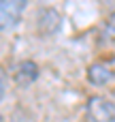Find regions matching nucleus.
Returning a JSON list of instances; mask_svg holds the SVG:
<instances>
[{"mask_svg":"<svg viewBox=\"0 0 115 122\" xmlns=\"http://www.w3.org/2000/svg\"><path fill=\"white\" fill-rule=\"evenodd\" d=\"M0 122H2V116H0Z\"/></svg>","mask_w":115,"mask_h":122,"instance_id":"8","label":"nucleus"},{"mask_svg":"<svg viewBox=\"0 0 115 122\" xmlns=\"http://www.w3.org/2000/svg\"><path fill=\"white\" fill-rule=\"evenodd\" d=\"M4 94H6V77H4V73L0 69V101L4 99Z\"/></svg>","mask_w":115,"mask_h":122,"instance_id":"7","label":"nucleus"},{"mask_svg":"<svg viewBox=\"0 0 115 122\" xmlns=\"http://www.w3.org/2000/svg\"><path fill=\"white\" fill-rule=\"evenodd\" d=\"M105 32H107L109 36H115V13L109 15V19H107V24H105Z\"/></svg>","mask_w":115,"mask_h":122,"instance_id":"6","label":"nucleus"},{"mask_svg":"<svg viewBox=\"0 0 115 122\" xmlns=\"http://www.w3.org/2000/svg\"><path fill=\"white\" fill-rule=\"evenodd\" d=\"M28 0H0V30L6 32L21 21Z\"/></svg>","mask_w":115,"mask_h":122,"instance_id":"2","label":"nucleus"},{"mask_svg":"<svg viewBox=\"0 0 115 122\" xmlns=\"http://www.w3.org/2000/svg\"><path fill=\"white\" fill-rule=\"evenodd\" d=\"M113 77H115V71L109 62L100 60V62L90 64V69H87V81L94 84V86H107Z\"/></svg>","mask_w":115,"mask_h":122,"instance_id":"5","label":"nucleus"},{"mask_svg":"<svg viewBox=\"0 0 115 122\" xmlns=\"http://www.w3.org/2000/svg\"><path fill=\"white\" fill-rule=\"evenodd\" d=\"M36 77H38V64H36V62H32V60H21V62L15 66L13 79H15V84H17L19 88H30V86L36 81Z\"/></svg>","mask_w":115,"mask_h":122,"instance_id":"4","label":"nucleus"},{"mask_svg":"<svg viewBox=\"0 0 115 122\" xmlns=\"http://www.w3.org/2000/svg\"><path fill=\"white\" fill-rule=\"evenodd\" d=\"M85 116L87 122H115V103L105 97H90Z\"/></svg>","mask_w":115,"mask_h":122,"instance_id":"1","label":"nucleus"},{"mask_svg":"<svg viewBox=\"0 0 115 122\" xmlns=\"http://www.w3.org/2000/svg\"><path fill=\"white\" fill-rule=\"evenodd\" d=\"M62 26V17L55 9H43L38 13V21H36V30L41 36H51L60 30Z\"/></svg>","mask_w":115,"mask_h":122,"instance_id":"3","label":"nucleus"}]
</instances>
